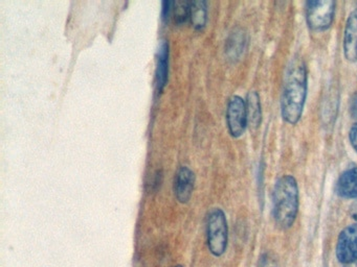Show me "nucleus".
Segmentation results:
<instances>
[{
	"mask_svg": "<svg viewBox=\"0 0 357 267\" xmlns=\"http://www.w3.org/2000/svg\"><path fill=\"white\" fill-rule=\"evenodd\" d=\"M350 216L352 217L353 220L356 221L357 223V200H355L350 207Z\"/></svg>",
	"mask_w": 357,
	"mask_h": 267,
	"instance_id": "obj_18",
	"label": "nucleus"
},
{
	"mask_svg": "<svg viewBox=\"0 0 357 267\" xmlns=\"http://www.w3.org/2000/svg\"><path fill=\"white\" fill-rule=\"evenodd\" d=\"M190 18L194 27L202 29L206 23V2L204 0L191 1Z\"/></svg>",
	"mask_w": 357,
	"mask_h": 267,
	"instance_id": "obj_12",
	"label": "nucleus"
},
{
	"mask_svg": "<svg viewBox=\"0 0 357 267\" xmlns=\"http://www.w3.org/2000/svg\"><path fill=\"white\" fill-rule=\"evenodd\" d=\"M206 234L211 254L215 257L222 256L227 248L229 229L227 217L221 209H214L208 215Z\"/></svg>",
	"mask_w": 357,
	"mask_h": 267,
	"instance_id": "obj_3",
	"label": "nucleus"
},
{
	"mask_svg": "<svg viewBox=\"0 0 357 267\" xmlns=\"http://www.w3.org/2000/svg\"><path fill=\"white\" fill-rule=\"evenodd\" d=\"M227 127L234 138L243 135L248 125L246 102L240 96H233L229 99L227 112Z\"/></svg>",
	"mask_w": 357,
	"mask_h": 267,
	"instance_id": "obj_6",
	"label": "nucleus"
},
{
	"mask_svg": "<svg viewBox=\"0 0 357 267\" xmlns=\"http://www.w3.org/2000/svg\"><path fill=\"white\" fill-rule=\"evenodd\" d=\"M259 267H278V262L275 259L273 258V256L266 254L261 259Z\"/></svg>",
	"mask_w": 357,
	"mask_h": 267,
	"instance_id": "obj_14",
	"label": "nucleus"
},
{
	"mask_svg": "<svg viewBox=\"0 0 357 267\" xmlns=\"http://www.w3.org/2000/svg\"><path fill=\"white\" fill-rule=\"evenodd\" d=\"M246 111L248 121L250 129H259L262 122V108H261L260 97L256 91H250L246 98Z\"/></svg>",
	"mask_w": 357,
	"mask_h": 267,
	"instance_id": "obj_11",
	"label": "nucleus"
},
{
	"mask_svg": "<svg viewBox=\"0 0 357 267\" xmlns=\"http://www.w3.org/2000/svg\"><path fill=\"white\" fill-rule=\"evenodd\" d=\"M173 2L165 1L162 3V18L167 19L170 15L171 10L173 8Z\"/></svg>",
	"mask_w": 357,
	"mask_h": 267,
	"instance_id": "obj_17",
	"label": "nucleus"
},
{
	"mask_svg": "<svg viewBox=\"0 0 357 267\" xmlns=\"http://www.w3.org/2000/svg\"><path fill=\"white\" fill-rule=\"evenodd\" d=\"M298 212V186L292 175H285L275 183L273 192V215L281 229L294 225Z\"/></svg>",
	"mask_w": 357,
	"mask_h": 267,
	"instance_id": "obj_2",
	"label": "nucleus"
},
{
	"mask_svg": "<svg viewBox=\"0 0 357 267\" xmlns=\"http://www.w3.org/2000/svg\"><path fill=\"white\" fill-rule=\"evenodd\" d=\"M194 181L195 177L193 171L188 167H181L175 179V194L179 202L183 204L189 202L194 189Z\"/></svg>",
	"mask_w": 357,
	"mask_h": 267,
	"instance_id": "obj_8",
	"label": "nucleus"
},
{
	"mask_svg": "<svg viewBox=\"0 0 357 267\" xmlns=\"http://www.w3.org/2000/svg\"><path fill=\"white\" fill-rule=\"evenodd\" d=\"M349 140H350L351 145L357 152V122L353 124L350 131H349Z\"/></svg>",
	"mask_w": 357,
	"mask_h": 267,
	"instance_id": "obj_15",
	"label": "nucleus"
},
{
	"mask_svg": "<svg viewBox=\"0 0 357 267\" xmlns=\"http://www.w3.org/2000/svg\"><path fill=\"white\" fill-rule=\"evenodd\" d=\"M307 97V70L302 60L290 65L284 81L281 97V115L288 124L300 121Z\"/></svg>",
	"mask_w": 357,
	"mask_h": 267,
	"instance_id": "obj_1",
	"label": "nucleus"
},
{
	"mask_svg": "<svg viewBox=\"0 0 357 267\" xmlns=\"http://www.w3.org/2000/svg\"><path fill=\"white\" fill-rule=\"evenodd\" d=\"M344 52L347 60H357V10L351 13L347 19L344 35Z\"/></svg>",
	"mask_w": 357,
	"mask_h": 267,
	"instance_id": "obj_7",
	"label": "nucleus"
},
{
	"mask_svg": "<svg viewBox=\"0 0 357 267\" xmlns=\"http://www.w3.org/2000/svg\"><path fill=\"white\" fill-rule=\"evenodd\" d=\"M169 45L166 41H160L158 51V68H156V85L158 92H162L168 79Z\"/></svg>",
	"mask_w": 357,
	"mask_h": 267,
	"instance_id": "obj_10",
	"label": "nucleus"
},
{
	"mask_svg": "<svg viewBox=\"0 0 357 267\" xmlns=\"http://www.w3.org/2000/svg\"><path fill=\"white\" fill-rule=\"evenodd\" d=\"M335 14L333 0H312L306 4V20L312 31H324L331 26Z\"/></svg>",
	"mask_w": 357,
	"mask_h": 267,
	"instance_id": "obj_4",
	"label": "nucleus"
},
{
	"mask_svg": "<svg viewBox=\"0 0 357 267\" xmlns=\"http://www.w3.org/2000/svg\"><path fill=\"white\" fill-rule=\"evenodd\" d=\"M335 190L342 198H357V167L348 169L340 175Z\"/></svg>",
	"mask_w": 357,
	"mask_h": 267,
	"instance_id": "obj_9",
	"label": "nucleus"
},
{
	"mask_svg": "<svg viewBox=\"0 0 357 267\" xmlns=\"http://www.w3.org/2000/svg\"><path fill=\"white\" fill-rule=\"evenodd\" d=\"M336 258L344 265L357 262V223L344 227L337 238Z\"/></svg>",
	"mask_w": 357,
	"mask_h": 267,
	"instance_id": "obj_5",
	"label": "nucleus"
},
{
	"mask_svg": "<svg viewBox=\"0 0 357 267\" xmlns=\"http://www.w3.org/2000/svg\"><path fill=\"white\" fill-rule=\"evenodd\" d=\"M174 18L177 23H183L190 18V12H191V1L188 0H178L174 2Z\"/></svg>",
	"mask_w": 357,
	"mask_h": 267,
	"instance_id": "obj_13",
	"label": "nucleus"
},
{
	"mask_svg": "<svg viewBox=\"0 0 357 267\" xmlns=\"http://www.w3.org/2000/svg\"><path fill=\"white\" fill-rule=\"evenodd\" d=\"M350 114L353 118L357 120V93L353 96L350 102Z\"/></svg>",
	"mask_w": 357,
	"mask_h": 267,
	"instance_id": "obj_16",
	"label": "nucleus"
},
{
	"mask_svg": "<svg viewBox=\"0 0 357 267\" xmlns=\"http://www.w3.org/2000/svg\"><path fill=\"white\" fill-rule=\"evenodd\" d=\"M174 267H183V266H181V265H176V266H174Z\"/></svg>",
	"mask_w": 357,
	"mask_h": 267,
	"instance_id": "obj_19",
	"label": "nucleus"
}]
</instances>
